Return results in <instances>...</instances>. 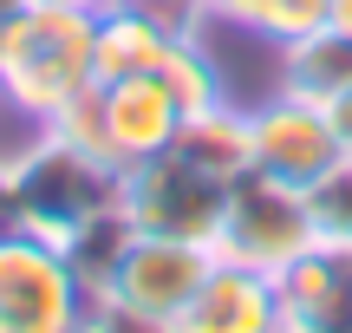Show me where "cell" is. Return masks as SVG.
<instances>
[{"label":"cell","mask_w":352,"mask_h":333,"mask_svg":"<svg viewBox=\"0 0 352 333\" xmlns=\"http://www.w3.org/2000/svg\"><path fill=\"white\" fill-rule=\"evenodd\" d=\"M91 39H98V7L85 0H26L0 26V105L33 118L46 131L78 92H91Z\"/></svg>","instance_id":"1"},{"label":"cell","mask_w":352,"mask_h":333,"mask_svg":"<svg viewBox=\"0 0 352 333\" xmlns=\"http://www.w3.org/2000/svg\"><path fill=\"white\" fill-rule=\"evenodd\" d=\"M91 301L65 242L0 222V333H85Z\"/></svg>","instance_id":"2"},{"label":"cell","mask_w":352,"mask_h":333,"mask_svg":"<svg viewBox=\"0 0 352 333\" xmlns=\"http://www.w3.org/2000/svg\"><path fill=\"white\" fill-rule=\"evenodd\" d=\"M320 242L314 209H307V190H287V183L248 170L241 183H228L222 203V229H215V261H241V268L280 275Z\"/></svg>","instance_id":"3"},{"label":"cell","mask_w":352,"mask_h":333,"mask_svg":"<svg viewBox=\"0 0 352 333\" xmlns=\"http://www.w3.org/2000/svg\"><path fill=\"white\" fill-rule=\"evenodd\" d=\"M228 183L202 177L183 151H164L151 164H131L118 177V209L138 235H176V242H215Z\"/></svg>","instance_id":"4"},{"label":"cell","mask_w":352,"mask_h":333,"mask_svg":"<svg viewBox=\"0 0 352 333\" xmlns=\"http://www.w3.org/2000/svg\"><path fill=\"white\" fill-rule=\"evenodd\" d=\"M248 144H254V170L287 183V190H314L333 164L352 157L346 138L333 131V118L307 98H287V92H274L267 105L248 111Z\"/></svg>","instance_id":"5"},{"label":"cell","mask_w":352,"mask_h":333,"mask_svg":"<svg viewBox=\"0 0 352 333\" xmlns=\"http://www.w3.org/2000/svg\"><path fill=\"white\" fill-rule=\"evenodd\" d=\"M215 248L209 242H176V235H131V248L118 255L104 294H118L124 308H144L157 321H176V314L196 301V288L209 281Z\"/></svg>","instance_id":"6"},{"label":"cell","mask_w":352,"mask_h":333,"mask_svg":"<svg viewBox=\"0 0 352 333\" xmlns=\"http://www.w3.org/2000/svg\"><path fill=\"white\" fill-rule=\"evenodd\" d=\"M98 111H104V164L111 170H131V164H151V157L176 151V131L189 118L183 98L164 85V72L98 85Z\"/></svg>","instance_id":"7"},{"label":"cell","mask_w":352,"mask_h":333,"mask_svg":"<svg viewBox=\"0 0 352 333\" xmlns=\"http://www.w3.org/2000/svg\"><path fill=\"white\" fill-rule=\"evenodd\" d=\"M176 333H294V327H287V301H280L274 275L215 261L209 281L196 288V301L176 314Z\"/></svg>","instance_id":"8"},{"label":"cell","mask_w":352,"mask_h":333,"mask_svg":"<svg viewBox=\"0 0 352 333\" xmlns=\"http://www.w3.org/2000/svg\"><path fill=\"white\" fill-rule=\"evenodd\" d=\"M294 333H352V242L320 235L294 268L274 275Z\"/></svg>","instance_id":"9"},{"label":"cell","mask_w":352,"mask_h":333,"mask_svg":"<svg viewBox=\"0 0 352 333\" xmlns=\"http://www.w3.org/2000/svg\"><path fill=\"white\" fill-rule=\"evenodd\" d=\"M176 39H189L183 26H170L157 7L144 0H104L98 7V39H91V78L111 85V78H138L176 52Z\"/></svg>","instance_id":"10"},{"label":"cell","mask_w":352,"mask_h":333,"mask_svg":"<svg viewBox=\"0 0 352 333\" xmlns=\"http://www.w3.org/2000/svg\"><path fill=\"white\" fill-rule=\"evenodd\" d=\"M176 151L189 157V164L202 170V177L215 183H241L254 170V144H248V111H235L228 98L202 105V111L183 118V131H176Z\"/></svg>","instance_id":"11"},{"label":"cell","mask_w":352,"mask_h":333,"mask_svg":"<svg viewBox=\"0 0 352 333\" xmlns=\"http://www.w3.org/2000/svg\"><path fill=\"white\" fill-rule=\"evenodd\" d=\"M280 92L333 111V105L352 92V39L327 26V33L300 39V46H280Z\"/></svg>","instance_id":"12"},{"label":"cell","mask_w":352,"mask_h":333,"mask_svg":"<svg viewBox=\"0 0 352 333\" xmlns=\"http://www.w3.org/2000/svg\"><path fill=\"white\" fill-rule=\"evenodd\" d=\"M327 20L333 0H248V13H241V26L261 33L267 46H300V39L327 33Z\"/></svg>","instance_id":"13"},{"label":"cell","mask_w":352,"mask_h":333,"mask_svg":"<svg viewBox=\"0 0 352 333\" xmlns=\"http://www.w3.org/2000/svg\"><path fill=\"white\" fill-rule=\"evenodd\" d=\"M307 209H314V229L333 235V242H352V157L333 164L327 177L307 190Z\"/></svg>","instance_id":"14"},{"label":"cell","mask_w":352,"mask_h":333,"mask_svg":"<svg viewBox=\"0 0 352 333\" xmlns=\"http://www.w3.org/2000/svg\"><path fill=\"white\" fill-rule=\"evenodd\" d=\"M85 333H176V321H157L144 308H124L118 294H98L85 314Z\"/></svg>","instance_id":"15"},{"label":"cell","mask_w":352,"mask_h":333,"mask_svg":"<svg viewBox=\"0 0 352 333\" xmlns=\"http://www.w3.org/2000/svg\"><path fill=\"white\" fill-rule=\"evenodd\" d=\"M327 118H333V131H340V138H346V151H352V92H346V98H340V105H333V111H327Z\"/></svg>","instance_id":"16"},{"label":"cell","mask_w":352,"mask_h":333,"mask_svg":"<svg viewBox=\"0 0 352 333\" xmlns=\"http://www.w3.org/2000/svg\"><path fill=\"white\" fill-rule=\"evenodd\" d=\"M20 7H26V0H0V26H7V20H13Z\"/></svg>","instance_id":"17"},{"label":"cell","mask_w":352,"mask_h":333,"mask_svg":"<svg viewBox=\"0 0 352 333\" xmlns=\"http://www.w3.org/2000/svg\"><path fill=\"white\" fill-rule=\"evenodd\" d=\"M144 7H157V13H164V7H170V0H144ZM189 7H196V13H202V0H189Z\"/></svg>","instance_id":"18"}]
</instances>
